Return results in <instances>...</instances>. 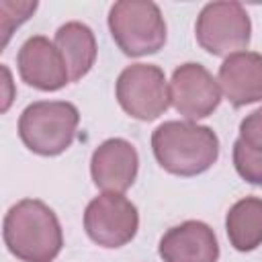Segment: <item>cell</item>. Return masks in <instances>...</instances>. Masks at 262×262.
<instances>
[{
	"instance_id": "1",
	"label": "cell",
	"mask_w": 262,
	"mask_h": 262,
	"mask_svg": "<svg viewBox=\"0 0 262 262\" xmlns=\"http://www.w3.org/2000/svg\"><path fill=\"white\" fill-rule=\"evenodd\" d=\"M2 237L6 250L20 262H53L63 248L59 219L39 199H23L8 209Z\"/></svg>"
},
{
	"instance_id": "2",
	"label": "cell",
	"mask_w": 262,
	"mask_h": 262,
	"mask_svg": "<svg viewBox=\"0 0 262 262\" xmlns=\"http://www.w3.org/2000/svg\"><path fill=\"white\" fill-rule=\"evenodd\" d=\"M156 162L174 176L207 172L219 158L217 133L194 121H164L151 133Z\"/></svg>"
},
{
	"instance_id": "3",
	"label": "cell",
	"mask_w": 262,
	"mask_h": 262,
	"mask_svg": "<svg viewBox=\"0 0 262 262\" xmlns=\"http://www.w3.org/2000/svg\"><path fill=\"white\" fill-rule=\"evenodd\" d=\"M80 113L68 100H37L18 117V137L37 156L63 154L76 137Z\"/></svg>"
},
{
	"instance_id": "4",
	"label": "cell",
	"mask_w": 262,
	"mask_h": 262,
	"mask_svg": "<svg viewBox=\"0 0 262 262\" xmlns=\"http://www.w3.org/2000/svg\"><path fill=\"white\" fill-rule=\"evenodd\" d=\"M108 31L117 47L129 57L158 53L168 37L160 6L149 0L115 2L108 10Z\"/></svg>"
},
{
	"instance_id": "5",
	"label": "cell",
	"mask_w": 262,
	"mask_h": 262,
	"mask_svg": "<svg viewBox=\"0 0 262 262\" xmlns=\"http://www.w3.org/2000/svg\"><path fill=\"white\" fill-rule=\"evenodd\" d=\"M194 37L207 53L227 57L246 51L252 39V23L239 2H209L196 16Z\"/></svg>"
},
{
	"instance_id": "6",
	"label": "cell",
	"mask_w": 262,
	"mask_h": 262,
	"mask_svg": "<svg viewBox=\"0 0 262 262\" xmlns=\"http://www.w3.org/2000/svg\"><path fill=\"white\" fill-rule=\"evenodd\" d=\"M117 102L137 121H154L170 106V86L164 70L154 63L127 66L115 84Z\"/></svg>"
},
{
	"instance_id": "7",
	"label": "cell",
	"mask_w": 262,
	"mask_h": 262,
	"mask_svg": "<svg viewBox=\"0 0 262 262\" xmlns=\"http://www.w3.org/2000/svg\"><path fill=\"white\" fill-rule=\"evenodd\" d=\"M139 229L137 207L119 192L94 196L84 211V231L100 248H123Z\"/></svg>"
},
{
	"instance_id": "8",
	"label": "cell",
	"mask_w": 262,
	"mask_h": 262,
	"mask_svg": "<svg viewBox=\"0 0 262 262\" xmlns=\"http://www.w3.org/2000/svg\"><path fill=\"white\" fill-rule=\"evenodd\" d=\"M170 86V104L178 115H182L186 121H199L213 111H217L221 102V88L219 82L213 78V74L196 61H188L178 66L172 72Z\"/></svg>"
},
{
	"instance_id": "9",
	"label": "cell",
	"mask_w": 262,
	"mask_h": 262,
	"mask_svg": "<svg viewBox=\"0 0 262 262\" xmlns=\"http://www.w3.org/2000/svg\"><path fill=\"white\" fill-rule=\"evenodd\" d=\"M16 68L27 86L43 92L61 90L72 82L63 55L55 43L43 35H33L20 45L16 53Z\"/></svg>"
},
{
	"instance_id": "10",
	"label": "cell",
	"mask_w": 262,
	"mask_h": 262,
	"mask_svg": "<svg viewBox=\"0 0 262 262\" xmlns=\"http://www.w3.org/2000/svg\"><path fill=\"white\" fill-rule=\"evenodd\" d=\"M139 170V156L131 141L123 137L104 139L90 158L92 182L102 192L123 194L133 186Z\"/></svg>"
},
{
	"instance_id": "11",
	"label": "cell",
	"mask_w": 262,
	"mask_h": 262,
	"mask_svg": "<svg viewBox=\"0 0 262 262\" xmlns=\"http://www.w3.org/2000/svg\"><path fill=\"white\" fill-rule=\"evenodd\" d=\"M158 254L164 262H217L219 242L207 223L188 219L160 237Z\"/></svg>"
},
{
	"instance_id": "12",
	"label": "cell",
	"mask_w": 262,
	"mask_h": 262,
	"mask_svg": "<svg viewBox=\"0 0 262 262\" xmlns=\"http://www.w3.org/2000/svg\"><path fill=\"white\" fill-rule=\"evenodd\" d=\"M217 82L225 100L239 108L262 100V53L237 51L223 59Z\"/></svg>"
},
{
	"instance_id": "13",
	"label": "cell",
	"mask_w": 262,
	"mask_h": 262,
	"mask_svg": "<svg viewBox=\"0 0 262 262\" xmlns=\"http://www.w3.org/2000/svg\"><path fill=\"white\" fill-rule=\"evenodd\" d=\"M53 43L66 59L72 82L82 80L92 70V66L96 61L98 45H96V37L92 33V29L88 25H84L80 20H70V23L61 25L55 31Z\"/></svg>"
},
{
	"instance_id": "14",
	"label": "cell",
	"mask_w": 262,
	"mask_h": 262,
	"mask_svg": "<svg viewBox=\"0 0 262 262\" xmlns=\"http://www.w3.org/2000/svg\"><path fill=\"white\" fill-rule=\"evenodd\" d=\"M225 231L237 252H254L262 246V199L246 196L233 203L225 215Z\"/></svg>"
},
{
	"instance_id": "15",
	"label": "cell",
	"mask_w": 262,
	"mask_h": 262,
	"mask_svg": "<svg viewBox=\"0 0 262 262\" xmlns=\"http://www.w3.org/2000/svg\"><path fill=\"white\" fill-rule=\"evenodd\" d=\"M231 156H233L235 172L246 182L254 186H262V151L246 145L242 139H235Z\"/></svg>"
},
{
	"instance_id": "16",
	"label": "cell",
	"mask_w": 262,
	"mask_h": 262,
	"mask_svg": "<svg viewBox=\"0 0 262 262\" xmlns=\"http://www.w3.org/2000/svg\"><path fill=\"white\" fill-rule=\"evenodd\" d=\"M37 2H29V0H20V2H12V0H0V33H2V49L8 45V39L12 35V31L16 27H20L25 20H29L33 16V12L37 10Z\"/></svg>"
},
{
	"instance_id": "17",
	"label": "cell",
	"mask_w": 262,
	"mask_h": 262,
	"mask_svg": "<svg viewBox=\"0 0 262 262\" xmlns=\"http://www.w3.org/2000/svg\"><path fill=\"white\" fill-rule=\"evenodd\" d=\"M246 145L262 151V106L246 115L239 123V137Z\"/></svg>"
},
{
	"instance_id": "18",
	"label": "cell",
	"mask_w": 262,
	"mask_h": 262,
	"mask_svg": "<svg viewBox=\"0 0 262 262\" xmlns=\"http://www.w3.org/2000/svg\"><path fill=\"white\" fill-rule=\"evenodd\" d=\"M2 76H4V90H6V96L2 102V113H6L10 102H12V78H10V70L4 63H2Z\"/></svg>"
}]
</instances>
